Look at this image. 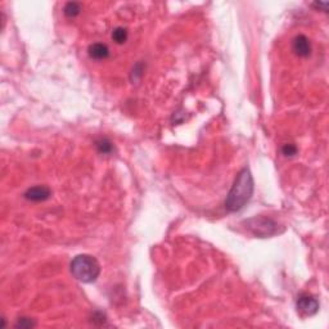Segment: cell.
Returning a JSON list of instances; mask_svg holds the SVG:
<instances>
[{
  "label": "cell",
  "instance_id": "5b68a950",
  "mask_svg": "<svg viewBox=\"0 0 329 329\" xmlns=\"http://www.w3.org/2000/svg\"><path fill=\"white\" fill-rule=\"evenodd\" d=\"M50 197V189L45 185H36V187L28 188L24 193V198L32 202H42Z\"/></svg>",
  "mask_w": 329,
  "mask_h": 329
},
{
  "label": "cell",
  "instance_id": "3957f363",
  "mask_svg": "<svg viewBox=\"0 0 329 329\" xmlns=\"http://www.w3.org/2000/svg\"><path fill=\"white\" fill-rule=\"evenodd\" d=\"M246 228L250 230L254 236L259 238H268V237L277 236L282 230H279V225L273 219L266 216H255L245 221Z\"/></svg>",
  "mask_w": 329,
  "mask_h": 329
},
{
  "label": "cell",
  "instance_id": "9c48e42d",
  "mask_svg": "<svg viewBox=\"0 0 329 329\" xmlns=\"http://www.w3.org/2000/svg\"><path fill=\"white\" fill-rule=\"evenodd\" d=\"M127 30L124 27H117L113 30V32H112V39H113V41H116L117 44H124L125 41L127 40Z\"/></svg>",
  "mask_w": 329,
  "mask_h": 329
},
{
  "label": "cell",
  "instance_id": "7a4b0ae2",
  "mask_svg": "<svg viewBox=\"0 0 329 329\" xmlns=\"http://www.w3.org/2000/svg\"><path fill=\"white\" fill-rule=\"evenodd\" d=\"M71 273L82 283H93L100 274V266L97 259L90 255H79L71 263Z\"/></svg>",
  "mask_w": 329,
  "mask_h": 329
},
{
  "label": "cell",
  "instance_id": "277c9868",
  "mask_svg": "<svg viewBox=\"0 0 329 329\" xmlns=\"http://www.w3.org/2000/svg\"><path fill=\"white\" fill-rule=\"evenodd\" d=\"M297 310L305 317H313L319 311V301L315 297L309 296V295H301L297 300L296 304Z\"/></svg>",
  "mask_w": 329,
  "mask_h": 329
},
{
  "label": "cell",
  "instance_id": "30bf717a",
  "mask_svg": "<svg viewBox=\"0 0 329 329\" xmlns=\"http://www.w3.org/2000/svg\"><path fill=\"white\" fill-rule=\"evenodd\" d=\"M97 148L100 153L109 154L113 151V145H112V143L108 139H100L97 142Z\"/></svg>",
  "mask_w": 329,
  "mask_h": 329
},
{
  "label": "cell",
  "instance_id": "8fae6325",
  "mask_svg": "<svg viewBox=\"0 0 329 329\" xmlns=\"http://www.w3.org/2000/svg\"><path fill=\"white\" fill-rule=\"evenodd\" d=\"M282 153L286 156V157H293V156H296L297 153V147L295 144H286L282 148Z\"/></svg>",
  "mask_w": 329,
  "mask_h": 329
},
{
  "label": "cell",
  "instance_id": "52a82bcc",
  "mask_svg": "<svg viewBox=\"0 0 329 329\" xmlns=\"http://www.w3.org/2000/svg\"><path fill=\"white\" fill-rule=\"evenodd\" d=\"M89 55H90V58L97 60L106 59L109 55V49L108 46L102 44V42H95V44H91L89 46Z\"/></svg>",
  "mask_w": 329,
  "mask_h": 329
},
{
  "label": "cell",
  "instance_id": "8992f818",
  "mask_svg": "<svg viewBox=\"0 0 329 329\" xmlns=\"http://www.w3.org/2000/svg\"><path fill=\"white\" fill-rule=\"evenodd\" d=\"M293 51L299 57H309L311 54V44L310 40L305 35H299L293 40Z\"/></svg>",
  "mask_w": 329,
  "mask_h": 329
},
{
  "label": "cell",
  "instance_id": "7c38bea8",
  "mask_svg": "<svg viewBox=\"0 0 329 329\" xmlns=\"http://www.w3.org/2000/svg\"><path fill=\"white\" fill-rule=\"evenodd\" d=\"M33 326H35V323L31 319H28V318H21L15 323V327H18V328H32Z\"/></svg>",
  "mask_w": 329,
  "mask_h": 329
},
{
  "label": "cell",
  "instance_id": "ba28073f",
  "mask_svg": "<svg viewBox=\"0 0 329 329\" xmlns=\"http://www.w3.org/2000/svg\"><path fill=\"white\" fill-rule=\"evenodd\" d=\"M63 12L67 17L72 18V17H76V15L80 14V12H81V6H80L79 3H76V1H70V3H67L66 5H64Z\"/></svg>",
  "mask_w": 329,
  "mask_h": 329
},
{
  "label": "cell",
  "instance_id": "6da1fadb",
  "mask_svg": "<svg viewBox=\"0 0 329 329\" xmlns=\"http://www.w3.org/2000/svg\"><path fill=\"white\" fill-rule=\"evenodd\" d=\"M254 178L250 170H242L237 176L227 200H225V209L230 212H236L242 210L252 198L254 194Z\"/></svg>",
  "mask_w": 329,
  "mask_h": 329
}]
</instances>
